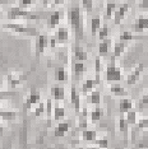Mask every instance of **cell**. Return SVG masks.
Listing matches in <instances>:
<instances>
[{
  "mask_svg": "<svg viewBox=\"0 0 148 149\" xmlns=\"http://www.w3.org/2000/svg\"><path fill=\"white\" fill-rule=\"evenodd\" d=\"M68 23L72 27L74 35L78 40L83 37V17H82V9L80 6H72L68 9Z\"/></svg>",
  "mask_w": 148,
  "mask_h": 149,
  "instance_id": "1",
  "label": "cell"
},
{
  "mask_svg": "<svg viewBox=\"0 0 148 149\" xmlns=\"http://www.w3.org/2000/svg\"><path fill=\"white\" fill-rule=\"evenodd\" d=\"M115 57H111V63L106 66V70H105V79L107 83H119L120 80L123 79V72L119 66L115 65Z\"/></svg>",
  "mask_w": 148,
  "mask_h": 149,
  "instance_id": "2",
  "label": "cell"
},
{
  "mask_svg": "<svg viewBox=\"0 0 148 149\" xmlns=\"http://www.w3.org/2000/svg\"><path fill=\"white\" fill-rule=\"evenodd\" d=\"M3 28L6 29V31H10L14 33H18V35H24V36H37L40 35L38 31L33 27H27L24 24H19V23H5L3 24Z\"/></svg>",
  "mask_w": 148,
  "mask_h": 149,
  "instance_id": "3",
  "label": "cell"
},
{
  "mask_svg": "<svg viewBox=\"0 0 148 149\" xmlns=\"http://www.w3.org/2000/svg\"><path fill=\"white\" fill-rule=\"evenodd\" d=\"M6 18L9 21H15V19H37L38 15L33 14V13L26 10V9H22L19 6H12L10 9L6 13Z\"/></svg>",
  "mask_w": 148,
  "mask_h": 149,
  "instance_id": "4",
  "label": "cell"
},
{
  "mask_svg": "<svg viewBox=\"0 0 148 149\" xmlns=\"http://www.w3.org/2000/svg\"><path fill=\"white\" fill-rule=\"evenodd\" d=\"M49 46V37L46 35H37L36 36V42H35V52L36 56L40 57L45 52V50Z\"/></svg>",
  "mask_w": 148,
  "mask_h": 149,
  "instance_id": "5",
  "label": "cell"
},
{
  "mask_svg": "<svg viewBox=\"0 0 148 149\" xmlns=\"http://www.w3.org/2000/svg\"><path fill=\"white\" fill-rule=\"evenodd\" d=\"M143 70H144V64H138V65L133 69V72L128 75L126 78V84L128 86H134V84H137V82L139 80V77H140V74L143 73Z\"/></svg>",
  "mask_w": 148,
  "mask_h": 149,
  "instance_id": "6",
  "label": "cell"
},
{
  "mask_svg": "<svg viewBox=\"0 0 148 149\" xmlns=\"http://www.w3.org/2000/svg\"><path fill=\"white\" fill-rule=\"evenodd\" d=\"M38 102H41V94H40L38 91L33 89V91H31V93L28 94V97L26 98L24 108L26 110H29V108H32L33 106H36Z\"/></svg>",
  "mask_w": 148,
  "mask_h": 149,
  "instance_id": "7",
  "label": "cell"
},
{
  "mask_svg": "<svg viewBox=\"0 0 148 149\" xmlns=\"http://www.w3.org/2000/svg\"><path fill=\"white\" fill-rule=\"evenodd\" d=\"M129 8H130V5L128 4V3H125V4L120 5L119 8H117L116 10H115V13H114V23H115L116 26L121 24L124 17H125V14L128 13V10H129Z\"/></svg>",
  "mask_w": 148,
  "mask_h": 149,
  "instance_id": "8",
  "label": "cell"
},
{
  "mask_svg": "<svg viewBox=\"0 0 148 149\" xmlns=\"http://www.w3.org/2000/svg\"><path fill=\"white\" fill-rule=\"evenodd\" d=\"M70 103H72V106L74 107V110H75V112H80V93L77 91L75 86H72L70 88Z\"/></svg>",
  "mask_w": 148,
  "mask_h": 149,
  "instance_id": "9",
  "label": "cell"
},
{
  "mask_svg": "<svg viewBox=\"0 0 148 149\" xmlns=\"http://www.w3.org/2000/svg\"><path fill=\"white\" fill-rule=\"evenodd\" d=\"M24 78L26 77L21 75V74H15V73L9 74V75L6 77V83H8V87L10 88V89L14 91L17 87H19L23 83V79H24Z\"/></svg>",
  "mask_w": 148,
  "mask_h": 149,
  "instance_id": "10",
  "label": "cell"
},
{
  "mask_svg": "<svg viewBox=\"0 0 148 149\" xmlns=\"http://www.w3.org/2000/svg\"><path fill=\"white\" fill-rule=\"evenodd\" d=\"M72 54H73V57H74V61L84 63L87 60V57H88V55H87V51L83 49L82 46H79V45H74L73 46Z\"/></svg>",
  "mask_w": 148,
  "mask_h": 149,
  "instance_id": "11",
  "label": "cell"
},
{
  "mask_svg": "<svg viewBox=\"0 0 148 149\" xmlns=\"http://www.w3.org/2000/svg\"><path fill=\"white\" fill-rule=\"evenodd\" d=\"M55 40L58 45H66L69 41V29L66 27H59Z\"/></svg>",
  "mask_w": 148,
  "mask_h": 149,
  "instance_id": "12",
  "label": "cell"
},
{
  "mask_svg": "<svg viewBox=\"0 0 148 149\" xmlns=\"http://www.w3.org/2000/svg\"><path fill=\"white\" fill-rule=\"evenodd\" d=\"M50 93H51V98L56 102H60V101L65 100V88L61 86H54L50 89Z\"/></svg>",
  "mask_w": 148,
  "mask_h": 149,
  "instance_id": "13",
  "label": "cell"
},
{
  "mask_svg": "<svg viewBox=\"0 0 148 149\" xmlns=\"http://www.w3.org/2000/svg\"><path fill=\"white\" fill-rule=\"evenodd\" d=\"M61 17H63V12L61 10H55L50 14L49 19H47V28L52 29L55 27H58L60 24V21H61Z\"/></svg>",
  "mask_w": 148,
  "mask_h": 149,
  "instance_id": "14",
  "label": "cell"
},
{
  "mask_svg": "<svg viewBox=\"0 0 148 149\" xmlns=\"http://www.w3.org/2000/svg\"><path fill=\"white\" fill-rule=\"evenodd\" d=\"M69 129H70V123L69 121H60V123L55 126V129H54V135L58 136V138L64 136V135L69 131Z\"/></svg>",
  "mask_w": 148,
  "mask_h": 149,
  "instance_id": "15",
  "label": "cell"
},
{
  "mask_svg": "<svg viewBox=\"0 0 148 149\" xmlns=\"http://www.w3.org/2000/svg\"><path fill=\"white\" fill-rule=\"evenodd\" d=\"M133 29L137 33L147 31V29H148V18H147V17H144V15L138 17V19H137L135 24H134V27H133Z\"/></svg>",
  "mask_w": 148,
  "mask_h": 149,
  "instance_id": "16",
  "label": "cell"
},
{
  "mask_svg": "<svg viewBox=\"0 0 148 149\" xmlns=\"http://www.w3.org/2000/svg\"><path fill=\"white\" fill-rule=\"evenodd\" d=\"M133 106H134V103H133V101L130 100V98L124 97V98H121V100L119 101V111H120V113H126L128 111L133 110Z\"/></svg>",
  "mask_w": 148,
  "mask_h": 149,
  "instance_id": "17",
  "label": "cell"
},
{
  "mask_svg": "<svg viewBox=\"0 0 148 149\" xmlns=\"http://www.w3.org/2000/svg\"><path fill=\"white\" fill-rule=\"evenodd\" d=\"M73 75L77 78V79H79L80 77L83 75V74L86 73L87 68H86V64L82 63V61H74L73 63Z\"/></svg>",
  "mask_w": 148,
  "mask_h": 149,
  "instance_id": "18",
  "label": "cell"
},
{
  "mask_svg": "<svg viewBox=\"0 0 148 149\" xmlns=\"http://www.w3.org/2000/svg\"><path fill=\"white\" fill-rule=\"evenodd\" d=\"M18 117V112L14 110H4L0 108V118L4 121H14Z\"/></svg>",
  "mask_w": 148,
  "mask_h": 149,
  "instance_id": "19",
  "label": "cell"
},
{
  "mask_svg": "<svg viewBox=\"0 0 148 149\" xmlns=\"http://www.w3.org/2000/svg\"><path fill=\"white\" fill-rule=\"evenodd\" d=\"M110 92H111V94H114V96H116V97H125L128 94V91L123 86H120L119 83L111 84L110 86Z\"/></svg>",
  "mask_w": 148,
  "mask_h": 149,
  "instance_id": "20",
  "label": "cell"
},
{
  "mask_svg": "<svg viewBox=\"0 0 148 149\" xmlns=\"http://www.w3.org/2000/svg\"><path fill=\"white\" fill-rule=\"evenodd\" d=\"M87 102L89 104H95V106H100L101 103V93L100 91H92L87 94Z\"/></svg>",
  "mask_w": 148,
  "mask_h": 149,
  "instance_id": "21",
  "label": "cell"
},
{
  "mask_svg": "<svg viewBox=\"0 0 148 149\" xmlns=\"http://www.w3.org/2000/svg\"><path fill=\"white\" fill-rule=\"evenodd\" d=\"M52 116L56 121H60L65 117V107L61 106V104H55L52 110Z\"/></svg>",
  "mask_w": 148,
  "mask_h": 149,
  "instance_id": "22",
  "label": "cell"
},
{
  "mask_svg": "<svg viewBox=\"0 0 148 149\" xmlns=\"http://www.w3.org/2000/svg\"><path fill=\"white\" fill-rule=\"evenodd\" d=\"M82 139L84 141H95L97 139V131L92 130V129H83Z\"/></svg>",
  "mask_w": 148,
  "mask_h": 149,
  "instance_id": "23",
  "label": "cell"
},
{
  "mask_svg": "<svg viewBox=\"0 0 148 149\" xmlns=\"http://www.w3.org/2000/svg\"><path fill=\"white\" fill-rule=\"evenodd\" d=\"M55 78L56 80L60 83H65L66 80H68V73H66V69L64 66H60L56 69L55 72Z\"/></svg>",
  "mask_w": 148,
  "mask_h": 149,
  "instance_id": "24",
  "label": "cell"
},
{
  "mask_svg": "<svg viewBox=\"0 0 148 149\" xmlns=\"http://www.w3.org/2000/svg\"><path fill=\"white\" fill-rule=\"evenodd\" d=\"M96 86H97V84L95 82V79H86L84 83L82 84V93L87 96L89 92H92L93 88H95Z\"/></svg>",
  "mask_w": 148,
  "mask_h": 149,
  "instance_id": "25",
  "label": "cell"
},
{
  "mask_svg": "<svg viewBox=\"0 0 148 149\" xmlns=\"http://www.w3.org/2000/svg\"><path fill=\"white\" fill-rule=\"evenodd\" d=\"M101 28V17H93L91 19V35L92 36H96L98 29Z\"/></svg>",
  "mask_w": 148,
  "mask_h": 149,
  "instance_id": "26",
  "label": "cell"
},
{
  "mask_svg": "<svg viewBox=\"0 0 148 149\" xmlns=\"http://www.w3.org/2000/svg\"><path fill=\"white\" fill-rule=\"evenodd\" d=\"M102 116H103V110L98 106H97L96 108H93V110L89 112V117H91V121H92V123L100 121L101 118H102Z\"/></svg>",
  "mask_w": 148,
  "mask_h": 149,
  "instance_id": "27",
  "label": "cell"
},
{
  "mask_svg": "<svg viewBox=\"0 0 148 149\" xmlns=\"http://www.w3.org/2000/svg\"><path fill=\"white\" fill-rule=\"evenodd\" d=\"M87 116H88V112H87V108L84 107L83 110H80L79 118H78V126L80 129H87V126H88V123H87Z\"/></svg>",
  "mask_w": 148,
  "mask_h": 149,
  "instance_id": "28",
  "label": "cell"
},
{
  "mask_svg": "<svg viewBox=\"0 0 148 149\" xmlns=\"http://www.w3.org/2000/svg\"><path fill=\"white\" fill-rule=\"evenodd\" d=\"M125 49H126V43L125 42H121V41H119V42H116L115 45H114V54H112V57H119V56H121L124 51H125Z\"/></svg>",
  "mask_w": 148,
  "mask_h": 149,
  "instance_id": "29",
  "label": "cell"
},
{
  "mask_svg": "<svg viewBox=\"0 0 148 149\" xmlns=\"http://www.w3.org/2000/svg\"><path fill=\"white\" fill-rule=\"evenodd\" d=\"M125 120L129 125H135L138 121V111L137 110H130L125 115Z\"/></svg>",
  "mask_w": 148,
  "mask_h": 149,
  "instance_id": "30",
  "label": "cell"
},
{
  "mask_svg": "<svg viewBox=\"0 0 148 149\" xmlns=\"http://www.w3.org/2000/svg\"><path fill=\"white\" fill-rule=\"evenodd\" d=\"M119 130L121 131V133L124 134V136L126 138V135H128V131H129V124L126 123V120H125V116L121 113L120 115V117H119Z\"/></svg>",
  "mask_w": 148,
  "mask_h": 149,
  "instance_id": "31",
  "label": "cell"
},
{
  "mask_svg": "<svg viewBox=\"0 0 148 149\" xmlns=\"http://www.w3.org/2000/svg\"><path fill=\"white\" fill-rule=\"evenodd\" d=\"M101 69H102V63H101V57L100 56H97L96 57V61H95V70H96V79H95V82L96 84L98 86V84L101 83Z\"/></svg>",
  "mask_w": 148,
  "mask_h": 149,
  "instance_id": "32",
  "label": "cell"
},
{
  "mask_svg": "<svg viewBox=\"0 0 148 149\" xmlns=\"http://www.w3.org/2000/svg\"><path fill=\"white\" fill-rule=\"evenodd\" d=\"M109 54V42L106 41H101L98 45V56L100 57H106Z\"/></svg>",
  "mask_w": 148,
  "mask_h": 149,
  "instance_id": "33",
  "label": "cell"
},
{
  "mask_svg": "<svg viewBox=\"0 0 148 149\" xmlns=\"http://www.w3.org/2000/svg\"><path fill=\"white\" fill-rule=\"evenodd\" d=\"M116 10V3L110 0L106 3V18H111L114 15V13Z\"/></svg>",
  "mask_w": 148,
  "mask_h": 149,
  "instance_id": "34",
  "label": "cell"
},
{
  "mask_svg": "<svg viewBox=\"0 0 148 149\" xmlns=\"http://www.w3.org/2000/svg\"><path fill=\"white\" fill-rule=\"evenodd\" d=\"M109 33H110V29H109V27H107V24H105V26H101V28L98 29V32H97V36H98V38L101 41H105V40H107Z\"/></svg>",
  "mask_w": 148,
  "mask_h": 149,
  "instance_id": "35",
  "label": "cell"
},
{
  "mask_svg": "<svg viewBox=\"0 0 148 149\" xmlns=\"http://www.w3.org/2000/svg\"><path fill=\"white\" fill-rule=\"evenodd\" d=\"M17 96V92L15 91H0V102L1 101H5V100H9V98H13Z\"/></svg>",
  "mask_w": 148,
  "mask_h": 149,
  "instance_id": "36",
  "label": "cell"
},
{
  "mask_svg": "<svg viewBox=\"0 0 148 149\" xmlns=\"http://www.w3.org/2000/svg\"><path fill=\"white\" fill-rule=\"evenodd\" d=\"M52 110H54V104H52V100L49 98L47 101L45 102V113L47 116V120L50 121V118L52 116Z\"/></svg>",
  "mask_w": 148,
  "mask_h": 149,
  "instance_id": "37",
  "label": "cell"
},
{
  "mask_svg": "<svg viewBox=\"0 0 148 149\" xmlns=\"http://www.w3.org/2000/svg\"><path fill=\"white\" fill-rule=\"evenodd\" d=\"M146 107H148V91L143 94V97L139 100V102H138V106H137V110L138 111H142L143 108H146Z\"/></svg>",
  "mask_w": 148,
  "mask_h": 149,
  "instance_id": "38",
  "label": "cell"
},
{
  "mask_svg": "<svg viewBox=\"0 0 148 149\" xmlns=\"http://www.w3.org/2000/svg\"><path fill=\"white\" fill-rule=\"evenodd\" d=\"M134 38V36H133V33L130 32V31H124L120 33V36H119V40L121 42H129V41H132V40Z\"/></svg>",
  "mask_w": 148,
  "mask_h": 149,
  "instance_id": "39",
  "label": "cell"
},
{
  "mask_svg": "<svg viewBox=\"0 0 148 149\" xmlns=\"http://www.w3.org/2000/svg\"><path fill=\"white\" fill-rule=\"evenodd\" d=\"M93 143L96 144V147H98L101 149H107V147H109V140L106 138H101V139L97 138Z\"/></svg>",
  "mask_w": 148,
  "mask_h": 149,
  "instance_id": "40",
  "label": "cell"
},
{
  "mask_svg": "<svg viewBox=\"0 0 148 149\" xmlns=\"http://www.w3.org/2000/svg\"><path fill=\"white\" fill-rule=\"evenodd\" d=\"M43 113H45V102H38L36 104V108H35V116L40 117Z\"/></svg>",
  "mask_w": 148,
  "mask_h": 149,
  "instance_id": "41",
  "label": "cell"
},
{
  "mask_svg": "<svg viewBox=\"0 0 148 149\" xmlns=\"http://www.w3.org/2000/svg\"><path fill=\"white\" fill-rule=\"evenodd\" d=\"M82 6L87 13H91L93 9V0H82Z\"/></svg>",
  "mask_w": 148,
  "mask_h": 149,
  "instance_id": "42",
  "label": "cell"
},
{
  "mask_svg": "<svg viewBox=\"0 0 148 149\" xmlns=\"http://www.w3.org/2000/svg\"><path fill=\"white\" fill-rule=\"evenodd\" d=\"M37 1V0H19V8H22V9H26V8H28V6H31L33 5Z\"/></svg>",
  "mask_w": 148,
  "mask_h": 149,
  "instance_id": "43",
  "label": "cell"
},
{
  "mask_svg": "<svg viewBox=\"0 0 148 149\" xmlns=\"http://www.w3.org/2000/svg\"><path fill=\"white\" fill-rule=\"evenodd\" d=\"M138 123V127L139 129H147L148 127V117L147 118H140L137 121Z\"/></svg>",
  "mask_w": 148,
  "mask_h": 149,
  "instance_id": "44",
  "label": "cell"
},
{
  "mask_svg": "<svg viewBox=\"0 0 148 149\" xmlns=\"http://www.w3.org/2000/svg\"><path fill=\"white\" fill-rule=\"evenodd\" d=\"M139 8L143 9V10L148 9V0H142V1L139 3Z\"/></svg>",
  "mask_w": 148,
  "mask_h": 149,
  "instance_id": "45",
  "label": "cell"
},
{
  "mask_svg": "<svg viewBox=\"0 0 148 149\" xmlns=\"http://www.w3.org/2000/svg\"><path fill=\"white\" fill-rule=\"evenodd\" d=\"M66 0H52V3H54V5H61L64 4Z\"/></svg>",
  "mask_w": 148,
  "mask_h": 149,
  "instance_id": "46",
  "label": "cell"
},
{
  "mask_svg": "<svg viewBox=\"0 0 148 149\" xmlns=\"http://www.w3.org/2000/svg\"><path fill=\"white\" fill-rule=\"evenodd\" d=\"M40 1H41V3H42V5L47 6V5L50 4V3H51V1H52V0H40Z\"/></svg>",
  "mask_w": 148,
  "mask_h": 149,
  "instance_id": "47",
  "label": "cell"
},
{
  "mask_svg": "<svg viewBox=\"0 0 148 149\" xmlns=\"http://www.w3.org/2000/svg\"><path fill=\"white\" fill-rule=\"evenodd\" d=\"M3 131H4V127H3V125H1V123H0V135L3 134Z\"/></svg>",
  "mask_w": 148,
  "mask_h": 149,
  "instance_id": "48",
  "label": "cell"
},
{
  "mask_svg": "<svg viewBox=\"0 0 148 149\" xmlns=\"http://www.w3.org/2000/svg\"><path fill=\"white\" fill-rule=\"evenodd\" d=\"M86 149H101L98 147H88V148H86Z\"/></svg>",
  "mask_w": 148,
  "mask_h": 149,
  "instance_id": "49",
  "label": "cell"
},
{
  "mask_svg": "<svg viewBox=\"0 0 148 149\" xmlns=\"http://www.w3.org/2000/svg\"><path fill=\"white\" fill-rule=\"evenodd\" d=\"M1 17H3V12L0 10V19H1Z\"/></svg>",
  "mask_w": 148,
  "mask_h": 149,
  "instance_id": "50",
  "label": "cell"
},
{
  "mask_svg": "<svg viewBox=\"0 0 148 149\" xmlns=\"http://www.w3.org/2000/svg\"><path fill=\"white\" fill-rule=\"evenodd\" d=\"M78 149H86V148H78Z\"/></svg>",
  "mask_w": 148,
  "mask_h": 149,
  "instance_id": "51",
  "label": "cell"
}]
</instances>
